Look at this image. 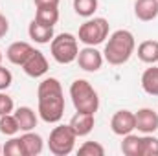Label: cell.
Returning <instances> with one entry per match:
<instances>
[{"mask_svg":"<svg viewBox=\"0 0 158 156\" xmlns=\"http://www.w3.org/2000/svg\"><path fill=\"white\" fill-rule=\"evenodd\" d=\"M28 35H30V39L35 40L37 44H50L52 39L55 37V35H53V28H52V26H46V24H42V22H39L37 18H33V20L30 22Z\"/></svg>","mask_w":158,"mask_h":156,"instance_id":"13","label":"cell"},{"mask_svg":"<svg viewBox=\"0 0 158 156\" xmlns=\"http://www.w3.org/2000/svg\"><path fill=\"white\" fill-rule=\"evenodd\" d=\"M136 117V129L143 134H153L158 130V112L153 109H140L134 112Z\"/></svg>","mask_w":158,"mask_h":156,"instance_id":"10","label":"cell"},{"mask_svg":"<svg viewBox=\"0 0 158 156\" xmlns=\"http://www.w3.org/2000/svg\"><path fill=\"white\" fill-rule=\"evenodd\" d=\"M50 51H52V57L59 64L74 63L77 59V53H79L77 37L72 35V33H59L50 42Z\"/></svg>","mask_w":158,"mask_h":156,"instance_id":"4","label":"cell"},{"mask_svg":"<svg viewBox=\"0 0 158 156\" xmlns=\"http://www.w3.org/2000/svg\"><path fill=\"white\" fill-rule=\"evenodd\" d=\"M140 156H158V138H155L153 134L142 136Z\"/></svg>","mask_w":158,"mask_h":156,"instance_id":"22","label":"cell"},{"mask_svg":"<svg viewBox=\"0 0 158 156\" xmlns=\"http://www.w3.org/2000/svg\"><path fill=\"white\" fill-rule=\"evenodd\" d=\"M134 50H136L134 35L129 30H118L109 37V42L105 44L103 59L112 66H119L131 59Z\"/></svg>","mask_w":158,"mask_h":156,"instance_id":"2","label":"cell"},{"mask_svg":"<svg viewBox=\"0 0 158 156\" xmlns=\"http://www.w3.org/2000/svg\"><path fill=\"white\" fill-rule=\"evenodd\" d=\"M33 50H35V48H33L30 42L17 40V42L9 44V48H7V51H6V57H7L9 63H13V64H17V66H22V64L26 63V59L33 53Z\"/></svg>","mask_w":158,"mask_h":156,"instance_id":"11","label":"cell"},{"mask_svg":"<svg viewBox=\"0 0 158 156\" xmlns=\"http://www.w3.org/2000/svg\"><path fill=\"white\" fill-rule=\"evenodd\" d=\"M61 0H33L35 7H59Z\"/></svg>","mask_w":158,"mask_h":156,"instance_id":"28","label":"cell"},{"mask_svg":"<svg viewBox=\"0 0 158 156\" xmlns=\"http://www.w3.org/2000/svg\"><path fill=\"white\" fill-rule=\"evenodd\" d=\"M138 59L145 64L158 63V40H143L138 46Z\"/></svg>","mask_w":158,"mask_h":156,"instance_id":"17","label":"cell"},{"mask_svg":"<svg viewBox=\"0 0 158 156\" xmlns=\"http://www.w3.org/2000/svg\"><path fill=\"white\" fill-rule=\"evenodd\" d=\"M110 129L116 136H125V134H131L134 129H136V117L134 112L131 110H118L112 119H110Z\"/></svg>","mask_w":158,"mask_h":156,"instance_id":"8","label":"cell"},{"mask_svg":"<svg viewBox=\"0 0 158 156\" xmlns=\"http://www.w3.org/2000/svg\"><path fill=\"white\" fill-rule=\"evenodd\" d=\"M7 31H9V20L0 13V39H2V37H6V35H7Z\"/></svg>","mask_w":158,"mask_h":156,"instance_id":"29","label":"cell"},{"mask_svg":"<svg viewBox=\"0 0 158 156\" xmlns=\"http://www.w3.org/2000/svg\"><path fill=\"white\" fill-rule=\"evenodd\" d=\"M70 97L74 103V109L77 112L86 114H96L99 109V97L94 86L86 79H76L70 84Z\"/></svg>","mask_w":158,"mask_h":156,"instance_id":"3","label":"cell"},{"mask_svg":"<svg viewBox=\"0 0 158 156\" xmlns=\"http://www.w3.org/2000/svg\"><path fill=\"white\" fill-rule=\"evenodd\" d=\"M22 140V145H24V151H26V156H37L42 153V147H44V142L39 134H35L33 130H28L20 136Z\"/></svg>","mask_w":158,"mask_h":156,"instance_id":"16","label":"cell"},{"mask_svg":"<svg viewBox=\"0 0 158 156\" xmlns=\"http://www.w3.org/2000/svg\"><path fill=\"white\" fill-rule=\"evenodd\" d=\"M0 154H2V145H0Z\"/></svg>","mask_w":158,"mask_h":156,"instance_id":"31","label":"cell"},{"mask_svg":"<svg viewBox=\"0 0 158 156\" xmlns=\"http://www.w3.org/2000/svg\"><path fill=\"white\" fill-rule=\"evenodd\" d=\"M35 18L46 24V26H55L57 20H59V9L57 7H37V13H35Z\"/></svg>","mask_w":158,"mask_h":156,"instance_id":"20","label":"cell"},{"mask_svg":"<svg viewBox=\"0 0 158 156\" xmlns=\"http://www.w3.org/2000/svg\"><path fill=\"white\" fill-rule=\"evenodd\" d=\"M11 83H13V74L0 64V92L2 90H7L11 86Z\"/></svg>","mask_w":158,"mask_h":156,"instance_id":"27","label":"cell"},{"mask_svg":"<svg viewBox=\"0 0 158 156\" xmlns=\"http://www.w3.org/2000/svg\"><path fill=\"white\" fill-rule=\"evenodd\" d=\"M94 123H96L94 114H86V112H77V110H76V114L70 119L68 125L72 127V130L76 132V136L81 138V136H88V134L92 132Z\"/></svg>","mask_w":158,"mask_h":156,"instance_id":"12","label":"cell"},{"mask_svg":"<svg viewBox=\"0 0 158 156\" xmlns=\"http://www.w3.org/2000/svg\"><path fill=\"white\" fill-rule=\"evenodd\" d=\"M76 132L72 130L70 125H57L52 132H50V138H48V147H50V153L55 156H66L70 154L76 147Z\"/></svg>","mask_w":158,"mask_h":156,"instance_id":"5","label":"cell"},{"mask_svg":"<svg viewBox=\"0 0 158 156\" xmlns=\"http://www.w3.org/2000/svg\"><path fill=\"white\" fill-rule=\"evenodd\" d=\"M39 99V116L46 123H59L64 114V94L59 79L46 77L37 88Z\"/></svg>","mask_w":158,"mask_h":156,"instance_id":"1","label":"cell"},{"mask_svg":"<svg viewBox=\"0 0 158 156\" xmlns=\"http://www.w3.org/2000/svg\"><path fill=\"white\" fill-rule=\"evenodd\" d=\"M134 15L142 22H151L158 17V0H136Z\"/></svg>","mask_w":158,"mask_h":156,"instance_id":"14","label":"cell"},{"mask_svg":"<svg viewBox=\"0 0 158 156\" xmlns=\"http://www.w3.org/2000/svg\"><path fill=\"white\" fill-rule=\"evenodd\" d=\"M13 109H15L13 99H11L7 94H4V90H2V92H0V116H4V114H11Z\"/></svg>","mask_w":158,"mask_h":156,"instance_id":"26","label":"cell"},{"mask_svg":"<svg viewBox=\"0 0 158 156\" xmlns=\"http://www.w3.org/2000/svg\"><path fill=\"white\" fill-rule=\"evenodd\" d=\"M76 61H77V64H79L81 70L90 72V74L98 72V70L103 66V55H101V51L96 50V46H86V48L79 50Z\"/></svg>","mask_w":158,"mask_h":156,"instance_id":"7","label":"cell"},{"mask_svg":"<svg viewBox=\"0 0 158 156\" xmlns=\"http://www.w3.org/2000/svg\"><path fill=\"white\" fill-rule=\"evenodd\" d=\"M0 64H2V51H0Z\"/></svg>","mask_w":158,"mask_h":156,"instance_id":"30","label":"cell"},{"mask_svg":"<svg viewBox=\"0 0 158 156\" xmlns=\"http://www.w3.org/2000/svg\"><path fill=\"white\" fill-rule=\"evenodd\" d=\"M77 153L81 156H103L105 154V149L98 142H85L77 149Z\"/></svg>","mask_w":158,"mask_h":156,"instance_id":"25","label":"cell"},{"mask_svg":"<svg viewBox=\"0 0 158 156\" xmlns=\"http://www.w3.org/2000/svg\"><path fill=\"white\" fill-rule=\"evenodd\" d=\"M140 143H142V136L136 134H125L123 142H121V153L125 156H140Z\"/></svg>","mask_w":158,"mask_h":156,"instance_id":"19","label":"cell"},{"mask_svg":"<svg viewBox=\"0 0 158 156\" xmlns=\"http://www.w3.org/2000/svg\"><path fill=\"white\" fill-rule=\"evenodd\" d=\"M74 9L79 17L90 18L98 9V0H74Z\"/></svg>","mask_w":158,"mask_h":156,"instance_id":"23","label":"cell"},{"mask_svg":"<svg viewBox=\"0 0 158 156\" xmlns=\"http://www.w3.org/2000/svg\"><path fill=\"white\" fill-rule=\"evenodd\" d=\"M13 114H15V117H17L19 127H20L22 132L33 130V129L37 127V114H35L33 109H30V107H19Z\"/></svg>","mask_w":158,"mask_h":156,"instance_id":"15","label":"cell"},{"mask_svg":"<svg viewBox=\"0 0 158 156\" xmlns=\"http://www.w3.org/2000/svg\"><path fill=\"white\" fill-rule=\"evenodd\" d=\"M2 153L7 154V156H26L22 140L20 138H13V136H11L9 142H6V145L2 147Z\"/></svg>","mask_w":158,"mask_h":156,"instance_id":"24","label":"cell"},{"mask_svg":"<svg viewBox=\"0 0 158 156\" xmlns=\"http://www.w3.org/2000/svg\"><path fill=\"white\" fill-rule=\"evenodd\" d=\"M22 70H24L26 76H30V77H33V79L42 77L48 72V61H46L44 53L39 51V50H33V53L22 64Z\"/></svg>","mask_w":158,"mask_h":156,"instance_id":"9","label":"cell"},{"mask_svg":"<svg viewBox=\"0 0 158 156\" xmlns=\"http://www.w3.org/2000/svg\"><path fill=\"white\" fill-rule=\"evenodd\" d=\"M19 130H20V127H19V121H17L15 114L0 116V132L4 136H15V134H19Z\"/></svg>","mask_w":158,"mask_h":156,"instance_id":"21","label":"cell"},{"mask_svg":"<svg viewBox=\"0 0 158 156\" xmlns=\"http://www.w3.org/2000/svg\"><path fill=\"white\" fill-rule=\"evenodd\" d=\"M109 30L110 26L107 18L94 17V18H88L85 24H81L77 37L85 46H98L109 37Z\"/></svg>","mask_w":158,"mask_h":156,"instance_id":"6","label":"cell"},{"mask_svg":"<svg viewBox=\"0 0 158 156\" xmlns=\"http://www.w3.org/2000/svg\"><path fill=\"white\" fill-rule=\"evenodd\" d=\"M142 88L145 94L158 97V66L147 68L142 74Z\"/></svg>","mask_w":158,"mask_h":156,"instance_id":"18","label":"cell"}]
</instances>
